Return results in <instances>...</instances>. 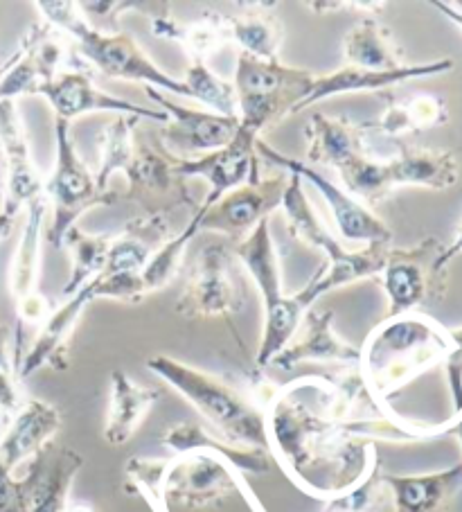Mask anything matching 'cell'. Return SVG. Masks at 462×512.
Instances as JSON below:
<instances>
[{
    "instance_id": "23",
    "label": "cell",
    "mask_w": 462,
    "mask_h": 512,
    "mask_svg": "<svg viewBox=\"0 0 462 512\" xmlns=\"http://www.w3.org/2000/svg\"><path fill=\"white\" fill-rule=\"evenodd\" d=\"M41 97H46L48 104L55 111V120L73 122L79 116L93 111H111L115 116H133L140 120L158 122V127L167 122V113L163 109L145 107V104H136L131 100H122L111 93L97 88L91 75L82 68L75 70H61V73L39 88Z\"/></svg>"
},
{
    "instance_id": "40",
    "label": "cell",
    "mask_w": 462,
    "mask_h": 512,
    "mask_svg": "<svg viewBox=\"0 0 462 512\" xmlns=\"http://www.w3.org/2000/svg\"><path fill=\"white\" fill-rule=\"evenodd\" d=\"M19 382L21 379L16 377L10 361H0V416L3 418H12L21 409V404L28 400V397H23Z\"/></svg>"
},
{
    "instance_id": "7",
    "label": "cell",
    "mask_w": 462,
    "mask_h": 512,
    "mask_svg": "<svg viewBox=\"0 0 462 512\" xmlns=\"http://www.w3.org/2000/svg\"><path fill=\"white\" fill-rule=\"evenodd\" d=\"M147 368L174 388L183 400H188L215 429L217 436L233 445L260 447L269 452L264 411L251 402V397L239 393L224 379L170 355L149 357Z\"/></svg>"
},
{
    "instance_id": "11",
    "label": "cell",
    "mask_w": 462,
    "mask_h": 512,
    "mask_svg": "<svg viewBox=\"0 0 462 512\" xmlns=\"http://www.w3.org/2000/svg\"><path fill=\"white\" fill-rule=\"evenodd\" d=\"M442 253L444 242L438 237H424L406 249L390 246L379 273L386 294L384 319L442 303L449 287V267L442 262Z\"/></svg>"
},
{
    "instance_id": "41",
    "label": "cell",
    "mask_w": 462,
    "mask_h": 512,
    "mask_svg": "<svg viewBox=\"0 0 462 512\" xmlns=\"http://www.w3.org/2000/svg\"><path fill=\"white\" fill-rule=\"evenodd\" d=\"M0 434H3V416H0ZM16 510V476L7 470L0 458V512Z\"/></svg>"
},
{
    "instance_id": "21",
    "label": "cell",
    "mask_w": 462,
    "mask_h": 512,
    "mask_svg": "<svg viewBox=\"0 0 462 512\" xmlns=\"http://www.w3.org/2000/svg\"><path fill=\"white\" fill-rule=\"evenodd\" d=\"M0 154H3V213L16 219L23 208L43 197V176L32 158L19 104L0 100Z\"/></svg>"
},
{
    "instance_id": "26",
    "label": "cell",
    "mask_w": 462,
    "mask_h": 512,
    "mask_svg": "<svg viewBox=\"0 0 462 512\" xmlns=\"http://www.w3.org/2000/svg\"><path fill=\"white\" fill-rule=\"evenodd\" d=\"M61 429V413L57 406L43 400H25L14 413L5 434H0V458L12 474L23 463H30L43 449L55 443Z\"/></svg>"
},
{
    "instance_id": "4",
    "label": "cell",
    "mask_w": 462,
    "mask_h": 512,
    "mask_svg": "<svg viewBox=\"0 0 462 512\" xmlns=\"http://www.w3.org/2000/svg\"><path fill=\"white\" fill-rule=\"evenodd\" d=\"M451 346L449 330L424 314L384 319L368 332L359 357V375L381 409L417 377L442 366Z\"/></svg>"
},
{
    "instance_id": "44",
    "label": "cell",
    "mask_w": 462,
    "mask_h": 512,
    "mask_svg": "<svg viewBox=\"0 0 462 512\" xmlns=\"http://www.w3.org/2000/svg\"><path fill=\"white\" fill-rule=\"evenodd\" d=\"M433 7H438V10L447 16L451 23H456L458 28H462V3H431Z\"/></svg>"
},
{
    "instance_id": "1",
    "label": "cell",
    "mask_w": 462,
    "mask_h": 512,
    "mask_svg": "<svg viewBox=\"0 0 462 512\" xmlns=\"http://www.w3.org/2000/svg\"><path fill=\"white\" fill-rule=\"evenodd\" d=\"M323 377L316 382V402L307 397V377L278 386L264 406L269 454L289 479L309 497L332 501L366 479L379 465L375 443H420L444 436L449 422L420 425L406 418H363L339 422L321 400Z\"/></svg>"
},
{
    "instance_id": "9",
    "label": "cell",
    "mask_w": 462,
    "mask_h": 512,
    "mask_svg": "<svg viewBox=\"0 0 462 512\" xmlns=\"http://www.w3.org/2000/svg\"><path fill=\"white\" fill-rule=\"evenodd\" d=\"M314 73L248 55L237 57L233 91L239 127L262 136L291 118V109L305 97Z\"/></svg>"
},
{
    "instance_id": "24",
    "label": "cell",
    "mask_w": 462,
    "mask_h": 512,
    "mask_svg": "<svg viewBox=\"0 0 462 512\" xmlns=\"http://www.w3.org/2000/svg\"><path fill=\"white\" fill-rule=\"evenodd\" d=\"M453 68H456V61L453 59H438V61H429V64H406L397 70H384V73H381V70L343 66L339 70H334V73L314 75L305 97H302L296 107L291 109V118L298 116L302 111H307L309 107H314V104L330 100V97H336V95L379 93V91H386V88H395L399 84L411 82V79L451 73Z\"/></svg>"
},
{
    "instance_id": "22",
    "label": "cell",
    "mask_w": 462,
    "mask_h": 512,
    "mask_svg": "<svg viewBox=\"0 0 462 512\" xmlns=\"http://www.w3.org/2000/svg\"><path fill=\"white\" fill-rule=\"evenodd\" d=\"M84 458L75 449L48 445L16 479L14 512H68V499Z\"/></svg>"
},
{
    "instance_id": "38",
    "label": "cell",
    "mask_w": 462,
    "mask_h": 512,
    "mask_svg": "<svg viewBox=\"0 0 462 512\" xmlns=\"http://www.w3.org/2000/svg\"><path fill=\"white\" fill-rule=\"evenodd\" d=\"M185 88H188L190 100H197L210 107V111L219 116L237 118V102L233 84L212 73L206 61H190L188 70L181 77Z\"/></svg>"
},
{
    "instance_id": "5",
    "label": "cell",
    "mask_w": 462,
    "mask_h": 512,
    "mask_svg": "<svg viewBox=\"0 0 462 512\" xmlns=\"http://www.w3.org/2000/svg\"><path fill=\"white\" fill-rule=\"evenodd\" d=\"M280 208L284 219H287V228L293 240L307 246V249L321 251L327 258L325 267L318 269L298 294H293V300L305 312L318 298L327 296L330 291L354 285L359 280L375 278L384 269L390 244H368L361 251L345 249L339 237L327 231L323 219L316 215L298 174H289L287 192H284Z\"/></svg>"
},
{
    "instance_id": "13",
    "label": "cell",
    "mask_w": 462,
    "mask_h": 512,
    "mask_svg": "<svg viewBox=\"0 0 462 512\" xmlns=\"http://www.w3.org/2000/svg\"><path fill=\"white\" fill-rule=\"evenodd\" d=\"M124 179L127 192L122 201L133 203L136 217L170 219L176 210L199 208L188 179L179 174L174 156L167 154L158 140L136 136V152L124 170Z\"/></svg>"
},
{
    "instance_id": "43",
    "label": "cell",
    "mask_w": 462,
    "mask_h": 512,
    "mask_svg": "<svg viewBox=\"0 0 462 512\" xmlns=\"http://www.w3.org/2000/svg\"><path fill=\"white\" fill-rule=\"evenodd\" d=\"M309 7H314V10H343V7H352V10H379V7H384L381 3H312Z\"/></svg>"
},
{
    "instance_id": "25",
    "label": "cell",
    "mask_w": 462,
    "mask_h": 512,
    "mask_svg": "<svg viewBox=\"0 0 462 512\" xmlns=\"http://www.w3.org/2000/svg\"><path fill=\"white\" fill-rule=\"evenodd\" d=\"M359 357L361 350L336 334L332 310H307L296 337L271 361V366L280 370H293L300 364H341L350 368L359 366Z\"/></svg>"
},
{
    "instance_id": "27",
    "label": "cell",
    "mask_w": 462,
    "mask_h": 512,
    "mask_svg": "<svg viewBox=\"0 0 462 512\" xmlns=\"http://www.w3.org/2000/svg\"><path fill=\"white\" fill-rule=\"evenodd\" d=\"M393 512H447L462 492V463L426 474H379Z\"/></svg>"
},
{
    "instance_id": "29",
    "label": "cell",
    "mask_w": 462,
    "mask_h": 512,
    "mask_svg": "<svg viewBox=\"0 0 462 512\" xmlns=\"http://www.w3.org/2000/svg\"><path fill=\"white\" fill-rule=\"evenodd\" d=\"M174 233L170 219L163 217H133L122 226L118 235H111L109 255L100 276H124L140 273L147 262L161 251V246Z\"/></svg>"
},
{
    "instance_id": "18",
    "label": "cell",
    "mask_w": 462,
    "mask_h": 512,
    "mask_svg": "<svg viewBox=\"0 0 462 512\" xmlns=\"http://www.w3.org/2000/svg\"><path fill=\"white\" fill-rule=\"evenodd\" d=\"M66 57V37L50 23L39 21L28 28L14 55L0 68V100L37 95L41 86L52 82Z\"/></svg>"
},
{
    "instance_id": "47",
    "label": "cell",
    "mask_w": 462,
    "mask_h": 512,
    "mask_svg": "<svg viewBox=\"0 0 462 512\" xmlns=\"http://www.w3.org/2000/svg\"><path fill=\"white\" fill-rule=\"evenodd\" d=\"M7 359V332L0 328V361Z\"/></svg>"
},
{
    "instance_id": "35",
    "label": "cell",
    "mask_w": 462,
    "mask_h": 512,
    "mask_svg": "<svg viewBox=\"0 0 462 512\" xmlns=\"http://www.w3.org/2000/svg\"><path fill=\"white\" fill-rule=\"evenodd\" d=\"M140 118L133 116H115L109 125L100 129L97 134V165L95 181L102 192H111V176L127 170L133 152H136V129Z\"/></svg>"
},
{
    "instance_id": "19",
    "label": "cell",
    "mask_w": 462,
    "mask_h": 512,
    "mask_svg": "<svg viewBox=\"0 0 462 512\" xmlns=\"http://www.w3.org/2000/svg\"><path fill=\"white\" fill-rule=\"evenodd\" d=\"M100 298V285H97V280H91L88 285L75 291L73 296H68L59 307H55L48 314V319L41 323L37 337L16 364V377L28 379L46 368L55 370V373H64L70 366V346H73V337L79 321H82V314L88 305Z\"/></svg>"
},
{
    "instance_id": "31",
    "label": "cell",
    "mask_w": 462,
    "mask_h": 512,
    "mask_svg": "<svg viewBox=\"0 0 462 512\" xmlns=\"http://www.w3.org/2000/svg\"><path fill=\"white\" fill-rule=\"evenodd\" d=\"M449 122V107L438 95H413L408 100L388 102L377 120L361 122L370 136L381 140H404L426 129L442 127Z\"/></svg>"
},
{
    "instance_id": "42",
    "label": "cell",
    "mask_w": 462,
    "mask_h": 512,
    "mask_svg": "<svg viewBox=\"0 0 462 512\" xmlns=\"http://www.w3.org/2000/svg\"><path fill=\"white\" fill-rule=\"evenodd\" d=\"M458 255H462V219L458 224V231H456V237L449 244H444V253H442V262L447 264V267H451V262L458 258Z\"/></svg>"
},
{
    "instance_id": "3",
    "label": "cell",
    "mask_w": 462,
    "mask_h": 512,
    "mask_svg": "<svg viewBox=\"0 0 462 512\" xmlns=\"http://www.w3.org/2000/svg\"><path fill=\"white\" fill-rule=\"evenodd\" d=\"M127 488L138 492L154 512L217 508L233 494H242L253 512H266L244 476L210 452H190L172 458L133 456L124 465Z\"/></svg>"
},
{
    "instance_id": "34",
    "label": "cell",
    "mask_w": 462,
    "mask_h": 512,
    "mask_svg": "<svg viewBox=\"0 0 462 512\" xmlns=\"http://www.w3.org/2000/svg\"><path fill=\"white\" fill-rule=\"evenodd\" d=\"M345 66L366 70H397L402 64L399 50L390 32L379 23L377 16H363L343 37Z\"/></svg>"
},
{
    "instance_id": "15",
    "label": "cell",
    "mask_w": 462,
    "mask_h": 512,
    "mask_svg": "<svg viewBox=\"0 0 462 512\" xmlns=\"http://www.w3.org/2000/svg\"><path fill=\"white\" fill-rule=\"evenodd\" d=\"M151 102L161 104L167 113V122L158 127V143L167 154L183 161H192L197 154L206 156L210 152L226 147L235 138L239 129V118L219 116L215 111L190 109L185 104L172 102L167 93L156 88H145Z\"/></svg>"
},
{
    "instance_id": "32",
    "label": "cell",
    "mask_w": 462,
    "mask_h": 512,
    "mask_svg": "<svg viewBox=\"0 0 462 512\" xmlns=\"http://www.w3.org/2000/svg\"><path fill=\"white\" fill-rule=\"evenodd\" d=\"M242 12L224 14L228 46H237L239 55L273 61L284 41V25L271 12L273 5L248 3Z\"/></svg>"
},
{
    "instance_id": "36",
    "label": "cell",
    "mask_w": 462,
    "mask_h": 512,
    "mask_svg": "<svg viewBox=\"0 0 462 512\" xmlns=\"http://www.w3.org/2000/svg\"><path fill=\"white\" fill-rule=\"evenodd\" d=\"M109 246L111 235L86 233L84 228L79 226L70 228L64 235V240H61V249L68 251L70 262H73V271H70L66 287L61 289V296H73L75 291H79L84 285H88V282L100 276L106 255H109Z\"/></svg>"
},
{
    "instance_id": "37",
    "label": "cell",
    "mask_w": 462,
    "mask_h": 512,
    "mask_svg": "<svg viewBox=\"0 0 462 512\" xmlns=\"http://www.w3.org/2000/svg\"><path fill=\"white\" fill-rule=\"evenodd\" d=\"M197 235H199V224H197V219L192 217L190 222L185 224L183 231L172 235L170 240L161 246V251H158L154 258L147 262V267L138 273L142 289H145V296L154 294V291L170 285L176 273H179V269H181L185 249H188V244Z\"/></svg>"
},
{
    "instance_id": "20",
    "label": "cell",
    "mask_w": 462,
    "mask_h": 512,
    "mask_svg": "<svg viewBox=\"0 0 462 512\" xmlns=\"http://www.w3.org/2000/svg\"><path fill=\"white\" fill-rule=\"evenodd\" d=\"M257 140L260 136L251 129L239 127L235 138L226 147L210 152L206 156H197L192 161L174 158L176 170L185 179H203L210 185L201 208H210L224 194L242 188L246 183H257L262 179L260 172V154H257Z\"/></svg>"
},
{
    "instance_id": "14",
    "label": "cell",
    "mask_w": 462,
    "mask_h": 512,
    "mask_svg": "<svg viewBox=\"0 0 462 512\" xmlns=\"http://www.w3.org/2000/svg\"><path fill=\"white\" fill-rule=\"evenodd\" d=\"M257 154L264 161L278 167V170L287 174H298L302 181H309L314 188L323 194L327 201V208L332 210L334 224L339 228V233L345 242H361V244H393V231L379 215L372 213L370 208L363 206L352 194L345 192L339 183L332 181L327 174H321L316 167L307 165L300 158L287 156L275 149L273 145L266 143L264 138L257 140Z\"/></svg>"
},
{
    "instance_id": "33",
    "label": "cell",
    "mask_w": 462,
    "mask_h": 512,
    "mask_svg": "<svg viewBox=\"0 0 462 512\" xmlns=\"http://www.w3.org/2000/svg\"><path fill=\"white\" fill-rule=\"evenodd\" d=\"M151 34L158 39L179 43L190 61H206L228 48L224 12H206L199 21L183 23L172 14L151 19Z\"/></svg>"
},
{
    "instance_id": "45",
    "label": "cell",
    "mask_w": 462,
    "mask_h": 512,
    "mask_svg": "<svg viewBox=\"0 0 462 512\" xmlns=\"http://www.w3.org/2000/svg\"><path fill=\"white\" fill-rule=\"evenodd\" d=\"M12 228H14V217H10L7 213H3V210H0V242L10 237Z\"/></svg>"
},
{
    "instance_id": "8",
    "label": "cell",
    "mask_w": 462,
    "mask_h": 512,
    "mask_svg": "<svg viewBox=\"0 0 462 512\" xmlns=\"http://www.w3.org/2000/svg\"><path fill=\"white\" fill-rule=\"evenodd\" d=\"M230 249L262 296L264 330L257 346L255 368L264 370L296 337L307 312L293 296L282 291V264L271 235V219L257 224L242 240L230 244Z\"/></svg>"
},
{
    "instance_id": "2",
    "label": "cell",
    "mask_w": 462,
    "mask_h": 512,
    "mask_svg": "<svg viewBox=\"0 0 462 512\" xmlns=\"http://www.w3.org/2000/svg\"><path fill=\"white\" fill-rule=\"evenodd\" d=\"M305 136V163L339 174L341 188L370 210L404 185L449 190L460 179V158L451 149L381 140L350 118L314 113L305 125Z\"/></svg>"
},
{
    "instance_id": "17",
    "label": "cell",
    "mask_w": 462,
    "mask_h": 512,
    "mask_svg": "<svg viewBox=\"0 0 462 512\" xmlns=\"http://www.w3.org/2000/svg\"><path fill=\"white\" fill-rule=\"evenodd\" d=\"M25 224L19 237V246L12 255L10 264V294L14 298L16 328L14 341L21 337L25 325H41L48 319L52 307L48 298L39 291V276H41V242L46 237V217L48 203L43 197L32 201L25 208Z\"/></svg>"
},
{
    "instance_id": "28",
    "label": "cell",
    "mask_w": 462,
    "mask_h": 512,
    "mask_svg": "<svg viewBox=\"0 0 462 512\" xmlns=\"http://www.w3.org/2000/svg\"><path fill=\"white\" fill-rule=\"evenodd\" d=\"M161 443L170 452H174V456L190 452H210L219 456L221 461L228 463L239 474H266L273 463V458L266 449L233 445L221 436L212 434L206 427L197 425V422H179V425L167 427L165 434L161 436Z\"/></svg>"
},
{
    "instance_id": "39",
    "label": "cell",
    "mask_w": 462,
    "mask_h": 512,
    "mask_svg": "<svg viewBox=\"0 0 462 512\" xmlns=\"http://www.w3.org/2000/svg\"><path fill=\"white\" fill-rule=\"evenodd\" d=\"M449 339H451V346H449L447 357L442 361V366H444V375H447V384H449V393L453 402L451 418H458L462 413V328L449 330Z\"/></svg>"
},
{
    "instance_id": "46",
    "label": "cell",
    "mask_w": 462,
    "mask_h": 512,
    "mask_svg": "<svg viewBox=\"0 0 462 512\" xmlns=\"http://www.w3.org/2000/svg\"><path fill=\"white\" fill-rule=\"evenodd\" d=\"M447 434L456 438L458 443L462 445V413H460L458 418H451L449 420V431H447Z\"/></svg>"
},
{
    "instance_id": "10",
    "label": "cell",
    "mask_w": 462,
    "mask_h": 512,
    "mask_svg": "<svg viewBox=\"0 0 462 512\" xmlns=\"http://www.w3.org/2000/svg\"><path fill=\"white\" fill-rule=\"evenodd\" d=\"M55 140L57 158L50 179L43 183V199L48 203V215H52L46 240L52 249L61 251V240L70 228L77 226L79 217L93 208L113 206L120 201V194L97 188L95 172L88 170L82 156L77 154L68 122L55 120Z\"/></svg>"
},
{
    "instance_id": "30",
    "label": "cell",
    "mask_w": 462,
    "mask_h": 512,
    "mask_svg": "<svg viewBox=\"0 0 462 512\" xmlns=\"http://www.w3.org/2000/svg\"><path fill=\"white\" fill-rule=\"evenodd\" d=\"M161 397L163 393L158 388L142 386L133 382L124 370H113L109 411H106V422L102 431L106 443L111 447L129 443L142 422H145L147 413L154 409V404Z\"/></svg>"
},
{
    "instance_id": "12",
    "label": "cell",
    "mask_w": 462,
    "mask_h": 512,
    "mask_svg": "<svg viewBox=\"0 0 462 512\" xmlns=\"http://www.w3.org/2000/svg\"><path fill=\"white\" fill-rule=\"evenodd\" d=\"M246 276L230 244H206L192 260L174 312L183 319H228L244 310Z\"/></svg>"
},
{
    "instance_id": "16",
    "label": "cell",
    "mask_w": 462,
    "mask_h": 512,
    "mask_svg": "<svg viewBox=\"0 0 462 512\" xmlns=\"http://www.w3.org/2000/svg\"><path fill=\"white\" fill-rule=\"evenodd\" d=\"M289 174L278 172L266 179L262 176L257 183H246L242 188L228 192L210 208L194 210V219L199 224V233H221L237 242L253 231L257 224L282 206L284 192H287Z\"/></svg>"
},
{
    "instance_id": "6",
    "label": "cell",
    "mask_w": 462,
    "mask_h": 512,
    "mask_svg": "<svg viewBox=\"0 0 462 512\" xmlns=\"http://www.w3.org/2000/svg\"><path fill=\"white\" fill-rule=\"evenodd\" d=\"M34 7L41 12L43 21L75 43L79 57L86 64H91L97 73L109 79H122V82H138L145 88L149 86L167 95H181L190 100L183 79H176L158 68L131 34H106L95 30L79 12L77 3H66V0L46 3V0H41V3H34Z\"/></svg>"
}]
</instances>
